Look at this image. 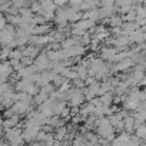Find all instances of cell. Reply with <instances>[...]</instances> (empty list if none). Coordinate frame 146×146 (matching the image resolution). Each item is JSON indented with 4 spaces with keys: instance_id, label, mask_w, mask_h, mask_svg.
Segmentation results:
<instances>
[{
    "instance_id": "obj_1",
    "label": "cell",
    "mask_w": 146,
    "mask_h": 146,
    "mask_svg": "<svg viewBox=\"0 0 146 146\" xmlns=\"http://www.w3.org/2000/svg\"><path fill=\"white\" fill-rule=\"evenodd\" d=\"M69 105L72 108H79L85 103V96L82 93L80 89H75V88H72L69 90V99H67Z\"/></svg>"
},
{
    "instance_id": "obj_2",
    "label": "cell",
    "mask_w": 146,
    "mask_h": 146,
    "mask_svg": "<svg viewBox=\"0 0 146 146\" xmlns=\"http://www.w3.org/2000/svg\"><path fill=\"white\" fill-rule=\"evenodd\" d=\"M33 66L36 67L37 73H40V72H44V70H49V69H50V60L47 59L46 52H44V53H39V54L36 56V59L33 60Z\"/></svg>"
},
{
    "instance_id": "obj_3",
    "label": "cell",
    "mask_w": 146,
    "mask_h": 146,
    "mask_svg": "<svg viewBox=\"0 0 146 146\" xmlns=\"http://www.w3.org/2000/svg\"><path fill=\"white\" fill-rule=\"evenodd\" d=\"M64 50V54L67 59H72V57H82L85 53H86V46L78 43L75 46H70L67 49H63Z\"/></svg>"
},
{
    "instance_id": "obj_4",
    "label": "cell",
    "mask_w": 146,
    "mask_h": 146,
    "mask_svg": "<svg viewBox=\"0 0 146 146\" xmlns=\"http://www.w3.org/2000/svg\"><path fill=\"white\" fill-rule=\"evenodd\" d=\"M52 42H53V40H52L50 35H40V36L30 35V37H29V43H27V44H33V46H37V47H43V46L50 44Z\"/></svg>"
},
{
    "instance_id": "obj_5",
    "label": "cell",
    "mask_w": 146,
    "mask_h": 146,
    "mask_svg": "<svg viewBox=\"0 0 146 146\" xmlns=\"http://www.w3.org/2000/svg\"><path fill=\"white\" fill-rule=\"evenodd\" d=\"M130 67H133L132 59H129V57L122 59V60L116 62L113 66H110V75H112V72H126V70H129Z\"/></svg>"
},
{
    "instance_id": "obj_6",
    "label": "cell",
    "mask_w": 146,
    "mask_h": 146,
    "mask_svg": "<svg viewBox=\"0 0 146 146\" xmlns=\"http://www.w3.org/2000/svg\"><path fill=\"white\" fill-rule=\"evenodd\" d=\"M127 37H129L130 44H140V43H145V39H146V36H145V26H142V27L136 29L135 32H132Z\"/></svg>"
},
{
    "instance_id": "obj_7",
    "label": "cell",
    "mask_w": 146,
    "mask_h": 146,
    "mask_svg": "<svg viewBox=\"0 0 146 146\" xmlns=\"http://www.w3.org/2000/svg\"><path fill=\"white\" fill-rule=\"evenodd\" d=\"M10 109H12L16 115L23 116V115H26L29 110H32V105H29V103H26V102H22V100H17V102H13V105L10 106Z\"/></svg>"
},
{
    "instance_id": "obj_8",
    "label": "cell",
    "mask_w": 146,
    "mask_h": 146,
    "mask_svg": "<svg viewBox=\"0 0 146 146\" xmlns=\"http://www.w3.org/2000/svg\"><path fill=\"white\" fill-rule=\"evenodd\" d=\"M52 32V26L49 23H44V25H37V26H33L30 27L29 30V35H35V36H40V35H49Z\"/></svg>"
},
{
    "instance_id": "obj_9",
    "label": "cell",
    "mask_w": 146,
    "mask_h": 146,
    "mask_svg": "<svg viewBox=\"0 0 146 146\" xmlns=\"http://www.w3.org/2000/svg\"><path fill=\"white\" fill-rule=\"evenodd\" d=\"M116 49L115 47H110V46H103L100 49V59L105 60V62H112L113 63V59H115V54H116Z\"/></svg>"
},
{
    "instance_id": "obj_10",
    "label": "cell",
    "mask_w": 146,
    "mask_h": 146,
    "mask_svg": "<svg viewBox=\"0 0 146 146\" xmlns=\"http://www.w3.org/2000/svg\"><path fill=\"white\" fill-rule=\"evenodd\" d=\"M53 100L54 99H47L46 102H43L42 105H39V112L43 115V116H46V117H50V116H53Z\"/></svg>"
},
{
    "instance_id": "obj_11",
    "label": "cell",
    "mask_w": 146,
    "mask_h": 146,
    "mask_svg": "<svg viewBox=\"0 0 146 146\" xmlns=\"http://www.w3.org/2000/svg\"><path fill=\"white\" fill-rule=\"evenodd\" d=\"M40 53V47L37 46H33V44H26L22 47V56H26V57H30V59H36V56Z\"/></svg>"
},
{
    "instance_id": "obj_12",
    "label": "cell",
    "mask_w": 146,
    "mask_h": 146,
    "mask_svg": "<svg viewBox=\"0 0 146 146\" xmlns=\"http://www.w3.org/2000/svg\"><path fill=\"white\" fill-rule=\"evenodd\" d=\"M82 16H83V13H80L79 10H73L70 7H66V17H67V22L73 25V23L79 22L82 19Z\"/></svg>"
},
{
    "instance_id": "obj_13",
    "label": "cell",
    "mask_w": 146,
    "mask_h": 146,
    "mask_svg": "<svg viewBox=\"0 0 146 146\" xmlns=\"http://www.w3.org/2000/svg\"><path fill=\"white\" fill-rule=\"evenodd\" d=\"M115 12H116V7H115V6H110V7H108V6H105V7H98L99 20H102V19H108V17L113 16Z\"/></svg>"
},
{
    "instance_id": "obj_14",
    "label": "cell",
    "mask_w": 146,
    "mask_h": 146,
    "mask_svg": "<svg viewBox=\"0 0 146 146\" xmlns=\"http://www.w3.org/2000/svg\"><path fill=\"white\" fill-rule=\"evenodd\" d=\"M93 110H95V106H93L90 102H88V103H83L82 106H79V115L83 117V120H85L88 116L93 115Z\"/></svg>"
},
{
    "instance_id": "obj_15",
    "label": "cell",
    "mask_w": 146,
    "mask_h": 146,
    "mask_svg": "<svg viewBox=\"0 0 146 146\" xmlns=\"http://www.w3.org/2000/svg\"><path fill=\"white\" fill-rule=\"evenodd\" d=\"M19 123H20V116H19V115H13L12 117L5 119V120L2 122V126H3V129H10V127L19 126Z\"/></svg>"
},
{
    "instance_id": "obj_16",
    "label": "cell",
    "mask_w": 146,
    "mask_h": 146,
    "mask_svg": "<svg viewBox=\"0 0 146 146\" xmlns=\"http://www.w3.org/2000/svg\"><path fill=\"white\" fill-rule=\"evenodd\" d=\"M122 122H123V130L125 132H127V133H132L133 132V129H135V119H133V116L132 115H127L126 117H123L122 119Z\"/></svg>"
},
{
    "instance_id": "obj_17",
    "label": "cell",
    "mask_w": 146,
    "mask_h": 146,
    "mask_svg": "<svg viewBox=\"0 0 146 146\" xmlns=\"http://www.w3.org/2000/svg\"><path fill=\"white\" fill-rule=\"evenodd\" d=\"M13 73V69L10 66V63L6 60V62H0V75H2L3 78H6L9 80V76Z\"/></svg>"
},
{
    "instance_id": "obj_18",
    "label": "cell",
    "mask_w": 146,
    "mask_h": 146,
    "mask_svg": "<svg viewBox=\"0 0 146 146\" xmlns=\"http://www.w3.org/2000/svg\"><path fill=\"white\" fill-rule=\"evenodd\" d=\"M60 75L66 79V80H73V79H76L78 78V75H76V70H75V67H70V66H67V67H64L63 69V72L60 73Z\"/></svg>"
},
{
    "instance_id": "obj_19",
    "label": "cell",
    "mask_w": 146,
    "mask_h": 146,
    "mask_svg": "<svg viewBox=\"0 0 146 146\" xmlns=\"http://www.w3.org/2000/svg\"><path fill=\"white\" fill-rule=\"evenodd\" d=\"M30 83L32 82L29 79H19V80L15 82V90L16 92H26V89Z\"/></svg>"
},
{
    "instance_id": "obj_20",
    "label": "cell",
    "mask_w": 146,
    "mask_h": 146,
    "mask_svg": "<svg viewBox=\"0 0 146 146\" xmlns=\"http://www.w3.org/2000/svg\"><path fill=\"white\" fill-rule=\"evenodd\" d=\"M53 132H54V135H53V136H54V139H56V140H62V142H63V140H64V137H66V135H67V127H66V125H64V126L56 127Z\"/></svg>"
},
{
    "instance_id": "obj_21",
    "label": "cell",
    "mask_w": 146,
    "mask_h": 146,
    "mask_svg": "<svg viewBox=\"0 0 146 146\" xmlns=\"http://www.w3.org/2000/svg\"><path fill=\"white\" fill-rule=\"evenodd\" d=\"M37 2L42 6V10H46V12H54L56 10L53 0H37Z\"/></svg>"
},
{
    "instance_id": "obj_22",
    "label": "cell",
    "mask_w": 146,
    "mask_h": 146,
    "mask_svg": "<svg viewBox=\"0 0 146 146\" xmlns=\"http://www.w3.org/2000/svg\"><path fill=\"white\" fill-rule=\"evenodd\" d=\"M132 116H133V119H135V125H142V123H145L146 112H145V110H135Z\"/></svg>"
},
{
    "instance_id": "obj_23",
    "label": "cell",
    "mask_w": 146,
    "mask_h": 146,
    "mask_svg": "<svg viewBox=\"0 0 146 146\" xmlns=\"http://www.w3.org/2000/svg\"><path fill=\"white\" fill-rule=\"evenodd\" d=\"M122 23H123V19H122L120 15H113V16L109 17V26L110 27H120Z\"/></svg>"
},
{
    "instance_id": "obj_24",
    "label": "cell",
    "mask_w": 146,
    "mask_h": 146,
    "mask_svg": "<svg viewBox=\"0 0 146 146\" xmlns=\"http://www.w3.org/2000/svg\"><path fill=\"white\" fill-rule=\"evenodd\" d=\"M108 92L113 93V86L108 80H103L102 83H99V96H102L103 93H108Z\"/></svg>"
},
{
    "instance_id": "obj_25",
    "label": "cell",
    "mask_w": 146,
    "mask_h": 146,
    "mask_svg": "<svg viewBox=\"0 0 146 146\" xmlns=\"http://www.w3.org/2000/svg\"><path fill=\"white\" fill-rule=\"evenodd\" d=\"M100 99V103L103 106H110L113 103V93L112 92H108V93H103L102 96H99Z\"/></svg>"
},
{
    "instance_id": "obj_26",
    "label": "cell",
    "mask_w": 146,
    "mask_h": 146,
    "mask_svg": "<svg viewBox=\"0 0 146 146\" xmlns=\"http://www.w3.org/2000/svg\"><path fill=\"white\" fill-rule=\"evenodd\" d=\"M133 132H135V136H136V137H139V139H145V137H146V127H145V123H142V125H136L135 129H133Z\"/></svg>"
},
{
    "instance_id": "obj_27",
    "label": "cell",
    "mask_w": 146,
    "mask_h": 146,
    "mask_svg": "<svg viewBox=\"0 0 146 146\" xmlns=\"http://www.w3.org/2000/svg\"><path fill=\"white\" fill-rule=\"evenodd\" d=\"M126 146H145V139H139L135 135H130V139L127 140Z\"/></svg>"
},
{
    "instance_id": "obj_28",
    "label": "cell",
    "mask_w": 146,
    "mask_h": 146,
    "mask_svg": "<svg viewBox=\"0 0 146 146\" xmlns=\"http://www.w3.org/2000/svg\"><path fill=\"white\" fill-rule=\"evenodd\" d=\"M22 59V47H15L10 50L9 60H20Z\"/></svg>"
},
{
    "instance_id": "obj_29",
    "label": "cell",
    "mask_w": 146,
    "mask_h": 146,
    "mask_svg": "<svg viewBox=\"0 0 146 146\" xmlns=\"http://www.w3.org/2000/svg\"><path fill=\"white\" fill-rule=\"evenodd\" d=\"M10 47L7 46H3L2 49H0V62H6L9 60V54H10Z\"/></svg>"
},
{
    "instance_id": "obj_30",
    "label": "cell",
    "mask_w": 146,
    "mask_h": 146,
    "mask_svg": "<svg viewBox=\"0 0 146 146\" xmlns=\"http://www.w3.org/2000/svg\"><path fill=\"white\" fill-rule=\"evenodd\" d=\"M132 9L135 10V13H136L137 17H145L146 12H145V6L143 5H135V6H132Z\"/></svg>"
},
{
    "instance_id": "obj_31",
    "label": "cell",
    "mask_w": 146,
    "mask_h": 146,
    "mask_svg": "<svg viewBox=\"0 0 146 146\" xmlns=\"http://www.w3.org/2000/svg\"><path fill=\"white\" fill-rule=\"evenodd\" d=\"M64 80H66V79H64L62 75H53V78H52V82H50V83H52L54 88H59Z\"/></svg>"
},
{
    "instance_id": "obj_32",
    "label": "cell",
    "mask_w": 146,
    "mask_h": 146,
    "mask_svg": "<svg viewBox=\"0 0 146 146\" xmlns=\"http://www.w3.org/2000/svg\"><path fill=\"white\" fill-rule=\"evenodd\" d=\"M90 40H92V35L89 32H85L80 36V44H83V46H89L90 44Z\"/></svg>"
},
{
    "instance_id": "obj_33",
    "label": "cell",
    "mask_w": 146,
    "mask_h": 146,
    "mask_svg": "<svg viewBox=\"0 0 146 146\" xmlns=\"http://www.w3.org/2000/svg\"><path fill=\"white\" fill-rule=\"evenodd\" d=\"M122 19H123V22H135V19H136V13H135V10L130 9L126 15L122 16Z\"/></svg>"
},
{
    "instance_id": "obj_34",
    "label": "cell",
    "mask_w": 146,
    "mask_h": 146,
    "mask_svg": "<svg viewBox=\"0 0 146 146\" xmlns=\"http://www.w3.org/2000/svg\"><path fill=\"white\" fill-rule=\"evenodd\" d=\"M37 92H39V86H36V85L32 82V83L27 86V89H26V92H25V93H27V95H30V96H35Z\"/></svg>"
},
{
    "instance_id": "obj_35",
    "label": "cell",
    "mask_w": 146,
    "mask_h": 146,
    "mask_svg": "<svg viewBox=\"0 0 146 146\" xmlns=\"http://www.w3.org/2000/svg\"><path fill=\"white\" fill-rule=\"evenodd\" d=\"M7 143H9V146H23L25 140L22 139V136H17V137H13V139H10Z\"/></svg>"
},
{
    "instance_id": "obj_36",
    "label": "cell",
    "mask_w": 146,
    "mask_h": 146,
    "mask_svg": "<svg viewBox=\"0 0 146 146\" xmlns=\"http://www.w3.org/2000/svg\"><path fill=\"white\" fill-rule=\"evenodd\" d=\"M42 143H43V146H53V143H54V136H53L52 133H47Z\"/></svg>"
},
{
    "instance_id": "obj_37",
    "label": "cell",
    "mask_w": 146,
    "mask_h": 146,
    "mask_svg": "<svg viewBox=\"0 0 146 146\" xmlns=\"http://www.w3.org/2000/svg\"><path fill=\"white\" fill-rule=\"evenodd\" d=\"M67 5H69V7L73 9V10H79V7H80V5H82V0H69Z\"/></svg>"
},
{
    "instance_id": "obj_38",
    "label": "cell",
    "mask_w": 146,
    "mask_h": 146,
    "mask_svg": "<svg viewBox=\"0 0 146 146\" xmlns=\"http://www.w3.org/2000/svg\"><path fill=\"white\" fill-rule=\"evenodd\" d=\"M72 86L75 88V89H80V90H82V89L85 88V83H83L82 79H78V78H76V79L72 80Z\"/></svg>"
},
{
    "instance_id": "obj_39",
    "label": "cell",
    "mask_w": 146,
    "mask_h": 146,
    "mask_svg": "<svg viewBox=\"0 0 146 146\" xmlns=\"http://www.w3.org/2000/svg\"><path fill=\"white\" fill-rule=\"evenodd\" d=\"M30 10H32V13L33 15H39L40 13V10H42V6L39 5V2H35V3H32L30 5V7H29Z\"/></svg>"
},
{
    "instance_id": "obj_40",
    "label": "cell",
    "mask_w": 146,
    "mask_h": 146,
    "mask_svg": "<svg viewBox=\"0 0 146 146\" xmlns=\"http://www.w3.org/2000/svg\"><path fill=\"white\" fill-rule=\"evenodd\" d=\"M10 3H12V6L16 7V9L26 7V2H25V0H10Z\"/></svg>"
},
{
    "instance_id": "obj_41",
    "label": "cell",
    "mask_w": 146,
    "mask_h": 146,
    "mask_svg": "<svg viewBox=\"0 0 146 146\" xmlns=\"http://www.w3.org/2000/svg\"><path fill=\"white\" fill-rule=\"evenodd\" d=\"M113 5H115V0H99V6L100 7H105V6L110 7Z\"/></svg>"
},
{
    "instance_id": "obj_42",
    "label": "cell",
    "mask_w": 146,
    "mask_h": 146,
    "mask_svg": "<svg viewBox=\"0 0 146 146\" xmlns=\"http://www.w3.org/2000/svg\"><path fill=\"white\" fill-rule=\"evenodd\" d=\"M19 15H20V16H33V13H32V10H30L29 7H22V9H19Z\"/></svg>"
},
{
    "instance_id": "obj_43",
    "label": "cell",
    "mask_w": 146,
    "mask_h": 146,
    "mask_svg": "<svg viewBox=\"0 0 146 146\" xmlns=\"http://www.w3.org/2000/svg\"><path fill=\"white\" fill-rule=\"evenodd\" d=\"M20 63H22L23 66H30V64H33V59H30V57H26V56H22V59H20Z\"/></svg>"
},
{
    "instance_id": "obj_44",
    "label": "cell",
    "mask_w": 146,
    "mask_h": 146,
    "mask_svg": "<svg viewBox=\"0 0 146 146\" xmlns=\"http://www.w3.org/2000/svg\"><path fill=\"white\" fill-rule=\"evenodd\" d=\"M98 80L95 79V78H90V76H88L85 80H83V83H85V88H88V86H92V85H95Z\"/></svg>"
},
{
    "instance_id": "obj_45",
    "label": "cell",
    "mask_w": 146,
    "mask_h": 146,
    "mask_svg": "<svg viewBox=\"0 0 146 146\" xmlns=\"http://www.w3.org/2000/svg\"><path fill=\"white\" fill-rule=\"evenodd\" d=\"M67 2L69 0H53V3H54L56 7H64L67 5Z\"/></svg>"
},
{
    "instance_id": "obj_46",
    "label": "cell",
    "mask_w": 146,
    "mask_h": 146,
    "mask_svg": "<svg viewBox=\"0 0 146 146\" xmlns=\"http://www.w3.org/2000/svg\"><path fill=\"white\" fill-rule=\"evenodd\" d=\"M13 115H16V113H15V112H13V110H12L10 108L5 110V119H7V117H12Z\"/></svg>"
},
{
    "instance_id": "obj_47",
    "label": "cell",
    "mask_w": 146,
    "mask_h": 146,
    "mask_svg": "<svg viewBox=\"0 0 146 146\" xmlns=\"http://www.w3.org/2000/svg\"><path fill=\"white\" fill-rule=\"evenodd\" d=\"M143 2V0H132V3H135V5H140Z\"/></svg>"
},
{
    "instance_id": "obj_48",
    "label": "cell",
    "mask_w": 146,
    "mask_h": 146,
    "mask_svg": "<svg viewBox=\"0 0 146 146\" xmlns=\"http://www.w3.org/2000/svg\"><path fill=\"white\" fill-rule=\"evenodd\" d=\"M0 146H6V143H5V140H3V139L0 140Z\"/></svg>"
},
{
    "instance_id": "obj_49",
    "label": "cell",
    "mask_w": 146,
    "mask_h": 146,
    "mask_svg": "<svg viewBox=\"0 0 146 146\" xmlns=\"http://www.w3.org/2000/svg\"><path fill=\"white\" fill-rule=\"evenodd\" d=\"M9 0H0V5H3V3H7Z\"/></svg>"
},
{
    "instance_id": "obj_50",
    "label": "cell",
    "mask_w": 146,
    "mask_h": 146,
    "mask_svg": "<svg viewBox=\"0 0 146 146\" xmlns=\"http://www.w3.org/2000/svg\"><path fill=\"white\" fill-rule=\"evenodd\" d=\"M3 19H5V15H3V13H0V20H3Z\"/></svg>"
},
{
    "instance_id": "obj_51",
    "label": "cell",
    "mask_w": 146,
    "mask_h": 146,
    "mask_svg": "<svg viewBox=\"0 0 146 146\" xmlns=\"http://www.w3.org/2000/svg\"><path fill=\"white\" fill-rule=\"evenodd\" d=\"M2 122H3V120H2V119H0V127H2Z\"/></svg>"
},
{
    "instance_id": "obj_52",
    "label": "cell",
    "mask_w": 146,
    "mask_h": 146,
    "mask_svg": "<svg viewBox=\"0 0 146 146\" xmlns=\"http://www.w3.org/2000/svg\"><path fill=\"white\" fill-rule=\"evenodd\" d=\"M82 146H88V145H86V142H85V143H83V145H82Z\"/></svg>"
},
{
    "instance_id": "obj_53",
    "label": "cell",
    "mask_w": 146,
    "mask_h": 146,
    "mask_svg": "<svg viewBox=\"0 0 146 146\" xmlns=\"http://www.w3.org/2000/svg\"><path fill=\"white\" fill-rule=\"evenodd\" d=\"M0 49H2V44H0Z\"/></svg>"
}]
</instances>
